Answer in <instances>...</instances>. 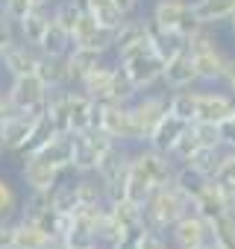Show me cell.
Instances as JSON below:
<instances>
[{
  "instance_id": "obj_1",
  "label": "cell",
  "mask_w": 235,
  "mask_h": 249,
  "mask_svg": "<svg viewBox=\"0 0 235 249\" xmlns=\"http://www.w3.org/2000/svg\"><path fill=\"white\" fill-rule=\"evenodd\" d=\"M191 211V199L171 182L165 188H156L153 196L144 202V229L153 231H171V226L176 220H182Z\"/></svg>"
},
{
  "instance_id": "obj_2",
  "label": "cell",
  "mask_w": 235,
  "mask_h": 249,
  "mask_svg": "<svg viewBox=\"0 0 235 249\" xmlns=\"http://www.w3.org/2000/svg\"><path fill=\"white\" fill-rule=\"evenodd\" d=\"M118 65L127 71V76L133 79V85L138 91H147L150 85L162 82V73H165V59L153 50L150 38L136 44V47H127L118 53Z\"/></svg>"
},
{
  "instance_id": "obj_3",
  "label": "cell",
  "mask_w": 235,
  "mask_h": 249,
  "mask_svg": "<svg viewBox=\"0 0 235 249\" xmlns=\"http://www.w3.org/2000/svg\"><path fill=\"white\" fill-rule=\"evenodd\" d=\"M97 129H103L109 138H115L118 144H144L141 132L136 126L133 117V103H100V123Z\"/></svg>"
},
{
  "instance_id": "obj_4",
  "label": "cell",
  "mask_w": 235,
  "mask_h": 249,
  "mask_svg": "<svg viewBox=\"0 0 235 249\" xmlns=\"http://www.w3.org/2000/svg\"><path fill=\"white\" fill-rule=\"evenodd\" d=\"M176 161L168 156V153H159L147 144H141L138 150H133V170L153 188H165L174 182L176 176Z\"/></svg>"
},
{
  "instance_id": "obj_5",
  "label": "cell",
  "mask_w": 235,
  "mask_h": 249,
  "mask_svg": "<svg viewBox=\"0 0 235 249\" xmlns=\"http://www.w3.org/2000/svg\"><path fill=\"white\" fill-rule=\"evenodd\" d=\"M6 97H9V103L15 106V111H24V114L39 117V114L47 111L50 88H47L36 73H30V76H15V79L9 82V88H6Z\"/></svg>"
},
{
  "instance_id": "obj_6",
  "label": "cell",
  "mask_w": 235,
  "mask_h": 249,
  "mask_svg": "<svg viewBox=\"0 0 235 249\" xmlns=\"http://www.w3.org/2000/svg\"><path fill=\"white\" fill-rule=\"evenodd\" d=\"M118 144L115 138H109L103 129H88V132H74V173H94L100 159L106 156V150Z\"/></svg>"
},
{
  "instance_id": "obj_7",
  "label": "cell",
  "mask_w": 235,
  "mask_h": 249,
  "mask_svg": "<svg viewBox=\"0 0 235 249\" xmlns=\"http://www.w3.org/2000/svg\"><path fill=\"white\" fill-rule=\"evenodd\" d=\"M150 21L165 27V30H174V33H194L200 24L191 12V0H156L153 3V12H150Z\"/></svg>"
},
{
  "instance_id": "obj_8",
  "label": "cell",
  "mask_w": 235,
  "mask_h": 249,
  "mask_svg": "<svg viewBox=\"0 0 235 249\" xmlns=\"http://www.w3.org/2000/svg\"><path fill=\"white\" fill-rule=\"evenodd\" d=\"M171 246L174 249H200L206 243H212V223L206 217H200L197 211H188L182 220H176L171 226Z\"/></svg>"
},
{
  "instance_id": "obj_9",
  "label": "cell",
  "mask_w": 235,
  "mask_h": 249,
  "mask_svg": "<svg viewBox=\"0 0 235 249\" xmlns=\"http://www.w3.org/2000/svg\"><path fill=\"white\" fill-rule=\"evenodd\" d=\"M168 114V97L165 94H138L133 100V117H136V126L141 132V141L147 144L150 132L156 129V123Z\"/></svg>"
},
{
  "instance_id": "obj_10",
  "label": "cell",
  "mask_w": 235,
  "mask_h": 249,
  "mask_svg": "<svg viewBox=\"0 0 235 249\" xmlns=\"http://www.w3.org/2000/svg\"><path fill=\"white\" fill-rule=\"evenodd\" d=\"M100 123V103L85 91H68V132H88Z\"/></svg>"
},
{
  "instance_id": "obj_11",
  "label": "cell",
  "mask_w": 235,
  "mask_h": 249,
  "mask_svg": "<svg viewBox=\"0 0 235 249\" xmlns=\"http://www.w3.org/2000/svg\"><path fill=\"white\" fill-rule=\"evenodd\" d=\"M162 82L165 88L171 91H182V88H194L200 82V73H197V65H194V56L188 50L171 56L165 62V73H162Z\"/></svg>"
},
{
  "instance_id": "obj_12",
  "label": "cell",
  "mask_w": 235,
  "mask_h": 249,
  "mask_svg": "<svg viewBox=\"0 0 235 249\" xmlns=\"http://www.w3.org/2000/svg\"><path fill=\"white\" fill-rule=\"evenodd\" d=\"M232 111H235V94H229V91H212V88L197 91V120L223 123Z\"/></svg>"
},
{
  "instance_id": "obj_13",
  "label": "cell",
  "mask_w": 235,
  "mask_h": 249,
  "mask_svg": "<svg viewBox=\"0 0 235 249\" xmlns=\"http://www.w3.org/2000/svg\"><path fill=\"white\" fill-rule=\"evenodd\" d=\"M59 176H62V170L53 167V164H47L44 159H39V156H27V159H24L21 179H24V185H27L30 191H44V194H50V191L59 185Z\"/></svg>"
},
{
  "instance_id": "obj_14",
  "label": "cell",
  "mask_w": 235,
  "mask_h": 249,
  "mask_svg": "<svg viewBox=\"0 0 235 249\" xmlns=\"http://www.w3.org/2000/svg\"><path fill=\"white\" fill-rule=\"evenodd\" d=\"M39 56H41V50L39 47H33V44H27V41H15L9 50H3V71L15 79V76H30V73H36V65H39Z\"/></svg>"
},
{
  "instance_id": "obj_15",
  "label": "cell",
  "mask_w": 235,
  "mask_h": 249,
  "mask_svg": "<svg viewBox=\"0 0 235 249\" xmlns=\"http://www.w3.org/2000/svg\"><path fill=\"white\" fill-rule=\"evenodd\" d=\"M194 56V65H197V73H200V82L203 85H217L223 82V73H226V65H229V56L220 50V44L215 47H203Z\"/></svg>"
},
{
  "instance_id": "obj_16",
  "label": "cell",
  "mask_w": 235,
  "mask_h": 249,
  "mask_svg": "<svg viewBox=\"0 0 235 249\" xmlns=\"http://www.w3.org/2000/svg\"><path fill=\"white\" fill-rule=\"evenodd\" d=\"M33 126H36V117H33V114H24V111L9 114L3 123H0V135H3L6 150L21 153L24 144L30 141V135H33Z\"/></svg>"
},
{
  "instance_id": "obj_17",
  "label": "cell",
  "mask_w": 235,
  "mask_h": 249,
  "mask_svg": "<svg viewBox=\"0 0 235 249\" xmlns=\"http://www.w3.org/2000/svg\"><path fill=\"white\" fill-rule=\"evenodd\" d=\"M115 71H118V65H106V62H100L97 68H91L88 71V76L82 79V91L91 97V100H97V103H112V91H115Z\"/></svg>"
},
{
  "instance_id": "obj_18",
  "label": "cell",
  "mask_w": 235,
  "mask_h": 249,
  "mask_svg": "<svg viewBox=\"0 0 235 249\" xmlns=\"http://www.w3.org/2000/svg\"><path fill=\"white\" fill-rule=\"evenodd\" d=\"M36 156L59 170H71L74 167V132H56Z\"/></svg>"
},
{
  "instance_id": "obj_19",
  "label": "cell",
  "mask_w": 235,
  "mask_h": 249,
  "mask_svg": "<svg viewBox=\"0 0 235 249\" xmlns=\"http://www.w3.org/2000/svg\"><path fill=\"white\" fill-rule=\"evenodd\" d=\"M147 38H150V44H153V50L168 62L171 56H176V53H182V50H188V36H182V33H174V30H165V27H159V24H153L150 18H147Z\"/></svg>"
},
{
  "instance_id": "obj_20",
  "label": "cell",
  "mask_w": 235,
  "mask_h": 249,
  "mask_svg": "<svg viewBox=\"0 0 235 249\" xmlns=\"http://www.w3.org/2000/svg\"><path fill=\"white\" fill-rule=\"evenodd\" d=\"M185 126H188L185 120H179L176 114H171V111H168V114L156 123V129L150 132L147 147H153V150H159V153H168V156H171V150H174V144L179 141V135L185 132Z\"/></svg>"
},
{
  "instance_id": "obj_21",
  "label": "cell",
  "mask_w": 235,
  "mask_h": 249,
  "mask_svg": "<svg viewBox=\"0 0 235 249\" xmlns=\"http://www.w3.org/2000/svg\"><path fill=\"white\" fill-rule=\"evenodd\" d=\"M191 12L197 24L203 27H217L226 24L235 12V0H191Z\"/></svg>"
},
{
  "instance_id": "obj_22",
  "label": "cell",
  "mask_w": 235,
  "mask_h": 249,
  "mask_svg": "<svg viewBox=\"0 0 235 249\" xmlns=\"http://www.w3.org/2000/svg\"><path fill=\"white\" fill-rule=\"evenodd\" d=\"M36 76L53 91V88H65L68 85V56H56V53H41L39 65H36Z\"/></svg>"
},
{
  "instance_id": "obj_23",
  "label": "cell",
  "mask_w": 235,
  "mask_h": 249,
  "mask_svg": "<svg viewBox=\"0 0 235 249\" xmlns=\"http://www.w3.org/2000/svg\"><path fill=\"white\" fill-rule=\"evenodd\" d=\"M100 62H103V53H97L91 47H71V53H68V85H82L88 71L97 68Z\"/></svg>"
},
{
  "instance_id": "obj_24",
  "label": "cell",
  "mask_w": 235,
  "mask_h": 249,
  "mask_svg": "<svg viewBox=\"0 0 235 249\" xmlns=\"http://www.w3.org/2000/svg\"><path fill=\"white\" fill-rule=\"evenodd\" d=\"M53 243H56V240H53L44 229H39L36 223L18 220L15 229H12V246H15V249H50Z\"/></svg>"
},
{
  "instance_id": "obj_25",
  "label": "cell",
  "mask_w": 235,
  "mask_h": 249,
  "mask_svg": "<svg viewBox=\"0 0 235 249\" xmlns=\"http://www.w3.org/2000/svg\"><path fill=\"white\" fill-rule=\"evenodd\" d=\"M50 18H53V15L47 12V6H36L33 12H27L24 21L18 24L21 38H24L27 44H33V47H39L41 38H44V33H47V27H50Z\"/></svg>"
},
{
  "instance_id": "obj_26",
  "label": "cell",
  "mask_w": 235,
  "mask_h": 249,
  "mask_svg": "<svg viewBox=\"0 0 235 249\" xmlns=\"http://www.w3.org/2000/svg\"><path fill=\"white\" fill-rule=\"evenodd\" d=\"M85 3V12L100 24V27H109V30H118L130 15H124V9L115 3V0H82Z\"/></svg>"
},
{
  "instance_id": "obj_27",
  "label": "cell",
  "mask_w": 235,
  "mask_h": 249,
  "mask_svg": "<svg viewBox=\"0 0 235 249\" xmlns=\"http://www.w3.org/2000/svg\"><path fill=\"white\" fill-rule=\"evenodd\" d=\"M71 47H74V36H71V30H65L59 21L50 18V27H47V33H44L39 50H41V53H56V56H68Z\"/></svg>"
},
{
  "instance_id": "obj_28",
  "label": "cell",
  "mask_w": 235,
  "mask_h": 249,
  "mask_svg": "<svg viewBox=\"0 0 235 249\" xmlns=\"http://www.w3.org/2000/svg\"><path fill=\"white\" fill-rule=\"evenodd\" d=\"M141 41H147V21L144 18H127L115 33V53H121L127 47H136Z\"/></svg>"
},
{
  "instance_id": "obj_29",
  "label": "cell",
  "mask_w": 235,
  "mask_h": 249,
  "mask_svg": "<svg viewBox=\"0 0 235 249\" xmlns=\"http://www.w3.org/2000/svg\"><path fill=\"white\" fill-rule=\"evenodd\" d=\"M59 129H56V123H53V117L44 111V114H39L36 117V126H33V135H30V141L24 144V150H21V156L27 159V156H36L53 135H56Z\"/></svg>"
},
{
  "instance_id": "obj_30",
  "label": "cell",
  "mask_w": 235,
  "mask_h": 249,
  "mask_svg": "<svg viewBox=\"0 0 235 249\" xmlns=\"http://www.w3.org/2000/svg\"><path fill=\"white\" fill-rule=\"evenodd\" d=\"M74 188H77L79 205H106V188L97 173H82L74 182Z\"/></svg>"
},
{
  "instance_id": "obj_31",
  "label": "cell",
  "mask_w": 235,
  "mask_h": 249,
  "mask_svg": "<svg viewBox=\"0 0 235 249\" xmlns=\"http://www.w3.org/2000/svg\"><path fill=\"white\" fill-rule=\"evenodd\" d=\"M220 156H223V150L200 147V150L185 161V167H191V170L200 173L203 179H215V176H217V167H220Z\"/></svg>"
},
{
  "instance_id": "obj_32",
  "label": "cell",
  "mask_w": 235,
  "mask_h": 249,
  "mask_svg": "<svg viewBox=\"0 0 235 249\" xmlns=\"http://www.w3.org/2000/svg\"><path fill=\"white\" fill-rule=\"evenodd\" d=\"M168 111L176 114V117L185 120V123H194V120H197V91H188V88L174 91V94L168 97Z\"/></svg>"
},
{
  "instance_id": "obj_33",
  "label": "cell",
  "mask_w": 235,
  "mask_h": 249,
  "mask_svg": "<svg viewBox=\"0 0 235 249\" xmlns=\"http://www.w3.org/2000/svg\"><path fill=\"white\" fill-rule=\"evenodd\" d=\"M212 243L215 249H235V211L212 220Z\"/></svg>"
},
{
  "instance_id": "obj_34",
  "label": "cell",
  "mask_w": 235,
  "mask_h": 249,
  "mask_svg": "<svg viewBox=\"0 0 235 249\" xmlns=\"http://www.w3.org/2000/svg\"><path fill=\"white\" fill-rule=\"evenodd\" d=\"M50 205H53L56 214H74V211L79 208V196H77L74 182H71V185H62V182H59V185L50 191Z\"/></svg>"
},
{
  "instance_id": "obj_35",
  "label": "cell",
  "mask_w": 235,
  "mask_h": 249,
  "mask_svg": "<svg viewBox=\"0 0 235 249\" xmlns=\"http://www.w3.org/2000/svg\"><path fill=\"white\" fill-rule=\"evenodd\" d=\"M85 12V3L82 0H56L53 3V21H59L65 30H74V24L79 21V15Z\"/></svg>"
},
{
  "instance_id": "obj_36",
  "label": "cell",
  "mask_w": 235,
  "mask_h": 249,
  "mask_svg": "<svg viewBox=\"0 0 235 249\" xmlns=\"http://www.w3.org/2000/svg\"><path fill=\"white\" fill-rule=\"evenodd\" d=\"M197 150H200V138H197V132H194V123H188L185 132L179 135V141H176L174 150H171V159H174L176 164H185Z\"/></svg>"
},
{
  "instance_id": "obj_37",
  "label": "cell",
  "mask_w": 235,
  "mask_h": 249,
  "mask_svg": "<svg viewBox=\"0 0 235 249\" xmlns=\"http://www.w3.org/2000/svg\"><path fill=\"white\" fill-rule=\"evenodd\" d=\"M18 194H15V185L0 173V220H12L21 208H18Z\"/></svg>"
},
{
  "instance_id": "obj_38",
  "label": "cell",
  "mask_w": 235,
  "mask_h": 249,
  "mask_svg": "<svg viewBox=\"0 0 235 249\" xmlns=\"http://www.w3.org/2000/svg\"><path fill=\"white\" fill-rule=\"evenodd\" d=\"M194 132H197V138H200V147L223 150V132H220V123H206V120H194Z\"/></svg>"
},
{
  "instance_id": "obj_39",
  "label": "cell",
  "mask_w": 235,
  "mask_h": 249,
  "mask_svg": "<svg viewBox=\"0 0 235 249\" xmlns=\"http://www.w3.org/2000/svg\"><path fill=\"white\" fill-rule=\"evenodd\" d=\"M153 185H147L136 170H130V179H127V199L130 202H136V205H144L150 196H153Z\"/></svg>"
},
{
  "instance_id": "obj_40",
  "label": "cell",
  "mask_w": 235,
  "mask_h": 249,
  "mask_svg": "<svg viewBox=\"0 0 235 249\" xmlns=\"http://www.w3.org/2000/svg\"><path fill=\"white\" fill-rule=\"evenodd\" d=\"M50 3H56V0H0V6H3L9 15H12V21H24V15L27 12H33L36 6H50Z\"/></svg>"
},
{
  "instance_id": "obj_41",
  "label": "cell",
  "mask_w": 235,
  "mask_h": 249,
  "mask_svg": "<svg viewBox=\"0 0 235 249\" xmlns=\"http://www.w3.org/2000/svg\"><path fill=\"white\" fill-rule=\"evenodd\" d=\"M18 41V21H12V15L0 6V50H9Z\"/></svg>"
},
{
  "instance_id": "obj_42",
  "label": "cell",
  "mask_w": 235,
  "mask_h": 249,
  "mask_svg": "<svg viewBox=\"0 0 235 249\" xmlns=\"http://www.w3.org/2000/svg\"><path fill=\"white\" fill-rule=\"evenodd\" d=\"M97 27H100V24H97L88 12H82V15H79V21H77V24H74V30H71V36H74V47H82V44L94 36V30H97Z\"/></svg>"
},
{
  "instance_id": "obj_43",
  "label": "cell",
  "mask_w": 235,
  "mask_h": 249,
  "mask_svg": "<svg viewBox=\"0 0 235 249\" xmlns=\"http://www.w3.org/2000/svg\"><path fill=\"white\" fill-rule=\"evenodd\" d=\"M115 33H118V30L97 27V30H94V36H91L82 47H91V50H97V53H109V50H115Z\"/></svg>"
},
{
  "instance_id": "obj_44",
  "label": "cell",
  "mask_w": 235,
  "mask_h": 249,
  "mask_svg": "<svg viewBox=\"0 0 235 249\" xmlns=\"http://www.w3.org/2000/svg\"><path fill=\"white\" fill-rule=\"evenodd\" d=\"M215 179L223 182V185H229V188H235V150H223L220 167H217V176Z\"/></svg>"
},
{
  "instance_id": "obj_45",
  "label": "cell",
  "mask_w": 235,
  "mask_h": 249,
  "mask_svg": "<svg viewBox=\"0 0 235 249\" xmlns=\"http://www.w3.org/2000/svg\"><path fill=\"white\" fill-rule=\"evenodd\" d=\"M141 249H171V246H168V234H165V231L144 229V231H141Z\"/></svg>"
},
{
  "instance_id": "obj_46",
  "label": "cell",
  "mask_w": 235,
  "mask_h": 249,
  "mask_svg": "<svg viewBox=\"0 0 235 249\" xmlns=\"http://www.w3.org/2000/svg\"><path fill=\"white\" fill-rule=\"evenodd\" d=\"M220 132H223V150H235V111L220 123Z\"/></svg>"
},
{
  "instance_id": "obj_47",
  "label": "cell",
  "mask_w": 235,
  "mask_h": 249,
  "mask_svg": "<svg viewBox=\"0 0 235 249\" xmlns=\"http://www.w3.org/2000/svg\"><path fill=\"white\" fill-rule=\"evenodd\" d=\"M141 231H144V229L130 231V234H124L121 240H115V243H109V246H112V249H141Z\"/></svg>"
},
{
  "instance_id": "obj_48",
  "label": "cell",
  "mask_w": 235,
  "mask_h": 249,
  "mask_svg": "<svg viewBox=\"0 0 235 249\" xmlns=\"http://www.w3.org/2000/svg\"><path fill=\"white\" fill-rule=\"evenodd\" d=\"M12 220H0V249H12Z\"/></svg>"
},
{
  "instance_id": "obj_49",
  "label": "cell",
  "mask_w": 235,
  "mask_h": 249,
  "mask_svg": "<svg viewBox=\"0 0 235 249\" xmlns=\"http://www.w3.org/2000/svg\"><path fill=\"white\" fill-rule=\"evenodd\" d=\"M223 88L229 94H235V56H229V65H226V73H223Z\"/></svg>"
},
{
  "instance_id": "obj_50",
  "label": "cell",
  "mask_w": 235,
  "mask_h": 249,
  "mask_svg": "<svg viewBox=\"0 0 235 249\" xmlns=\"http://www.w3.org/2000/svg\"><path fill=\"white\" fill-rule=\"evenodd\" d=\"M9 114H15V106L9 103V97H6V91H0V123H3Z\"/></svg>"
},
{
  "instance_id": "obj_51",
  "label": "cell",
  "mask_w": 235,
  "mask_h": 249,
  "mask_svg": "<svg viewBox=\"0 0 235 249\" xmlns=\"http://www.w3.org/2000/svg\"><path fill=\"white\" fill-rule=\"evenodd\" d=\"M115 3L124 9V15H133V12L138 9V3H141V0H115Z\"/></svg>"
},
{
  "instance_id": "obj_52",
  "label": "cell",
  "mask_w": 235,
  "mask_h": 249,
  "mask_svg": "<svg viewBox=\"0 0 235 249\" xmlns=\"http://www.w3.org/2000/svg\"><path fill=\"white\" fill-rule=\"evenodd\" d=\"M226 24H229V33H232V38H235V12H232V18H229Z\"/></svg>"
},
{
  "instance_id": "obj_53",
  "label": "cell",
  "mask_w": 235,
  "mask_h": 249,
  "mask_svg": "<svg viewBox=\"0 0 235 249\" xmlns=\"http://www.w3.org/2000/svg\"><path fill=\"white\" fill-rule=\"evenodd\" d=\"M3 150H6V144H3V135H0V156H3Z\"/></svg>"
},
{
  "instance_id": "obj_54",
  "label": "cell",
  "mask_w": 235,
  "mask_h": 249,
  "mask_svg": "<svg viewBox=\"0 0 235 249\" xmlns=\"http://www.w3.org/2000/svg\"><path fill=\"white\" fill-rule=\"evenodd\" d=\"M94 249H112V246H109V243H97Z\"/></svg>"
},
{
  "instance_id": "obj_55",
  "label": "cell",
  "mask_w": 235,
  "mask_h": 249,
  "mask_svg": "<svg viewBox=\"0 0 235 249\" xmlns=\"http://www.w3.org/2000/svg\"><path fill=\"white\" fill-rule=\"evenodd\" d=\"M50 249H68V246H65V243H53Z\"/></svg>"
},
{
  "instance_id": "obj_56",
  "label": "cell",
  "mask_w": 235,
  "mask_h": 249,
  "mask_svg": "<svg viewBox=\"0 0 235 249\" xmlns=\"http://www.w3.org/2000/svg\"><path fill=\"white\" fill-rule=\"evenodd\" d=\"M200 249H215V243H206V246H200Z\"/></svg>"
},
{
  "instance_id": "obj_57",
  "label": "cell",
  "mask_w": 235,
  "mask_h": 249,
  "mask_svg": "<svg viewBox=\"0 0 235 249\" xmlns=\"http://www.w3.org/2000/svg\"><path fill=\"white\" fill-rule=\"evenodd\" d=\"M0 62H3V50H0Z\"/></svg>"
}]
</instances>
